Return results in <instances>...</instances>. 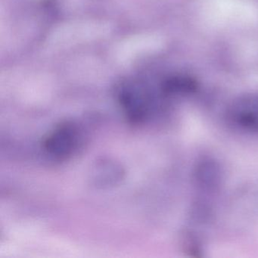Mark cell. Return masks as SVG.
<instances>
[{
  "instance_id": "6da1fadb",
  "label": "cell",
  "mask_w": 258,
  "mask_h": 258,
  "mask_svg": "<svg viewBox=\"0 0 258 258\" xmlns=\"http://www.w3.org/2000/svg\"><path fill=\"white\" fill-rule=\"evenodd\" d=\"M117 95L119 103L131 123H143L152 115L153 98L138 83H124L119 88Z\"/></svg>"
},
{
  "instance_id": "7a4b0ae2",
  "label": "cell",
  "mask_w": 258,
  "mask_h": 258,
  "mask_svg": "<svg viewBox=\"0 0 258 258\" xmlns=\"http://www.w3.org/2000/svg\"><path fill=\"white\" fill-rule=\"evenodd\" d=\"M228 123L236 129L258 135V93H248L234 99L225 111Z\"/></svg>"
},
{
  "instance_id": "3957f363",
  "label": "cell",
  "mask_w": 258,
  "mask_h": 258,
  "mask_svg": "<svg viewBox=\"0 0 258 258\" xmlns=\"http://www.w3.org/2000/svg\"><path fill=\"white\" fill-rule=\"evenodd\" d=\"M81 137L76 124L72 122H64L48 134L43 141V149L55 159H68L79 147Z\"/></svg>"
},
{
  "instance_id": "277c9868",
  "label": "cell",
  "mask_w": 258,
  "mask_h": 258,
  "mask_svg": "<svg viewBox=\"0 0 258 258\" xmlns=\"http://www.w3.org/2000/svg\"><path fill=\"white\" fill-rule=\"evenodd\" d=\"M195 185L202 191L214 192L218 191L224 180V172L218 161L210 157L201 158L192 170Z\"/></svg>"
},
{
  "instance_id": "5b68a950",
  "label": "cell",
  "mask_w": 258,
  "mask_h": 258,
  "mask_svg": "<svg viewBox=\"0 0 258 258\" xmlns=\"http://www.w3.org/2000/svg\"><path fill=\"white\" fill-rule=\"evenodd\" d=\"M197 90V84L191 78L176 76L167 78L161 84V91L164 96H187Z\"/></svg>"
},
{
  "instance_id": "8992f818",
  "label": "cell",
  "mask_w": 258,
  "mask_h": 258,
  "mask_svg": "<svg viewBox=\"0 0 258 258\" xmlns=\"http://www.w3.org/2000/svg\"><path fill=\"white\" fill-rule=\"evenodd\" d=\"M94 173H97V176H96L95 180L97 181V184L100 185H107V184H111L114 182V179L117 180L120 176V167H117L114 165L113 163L106 162L105 164H100L97 166V170Z\"/></svg>"
},
{
  "instance_id": "52a82bcc",
  "label": "cell",
  "mask_w": 258,
  "mask_h": 258,
  "mask_svg": "<svg viewBox=\"0 0 258 258\" xmlns=\"http://www.w3.org/2000/svg\"><path fill=\"white\" fill-rule=\"evenodd\" d=\"M183 247L185 251L189 253L191 256H200L202 253V247H201L200 242L198 241V238L195 235H187L184 238Z\"/></svg>"
}]
</instances>
